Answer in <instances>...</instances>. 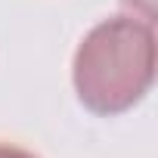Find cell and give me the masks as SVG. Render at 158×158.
I'll use <instances>...</instances> for the list:
<instances>
[{
    "instance_id": "3957f363",
    "label": "cell",
    "mask_w": 158,
    "mask_h": 158,
    "mask_svg": "<svg viewBox=\"0 0 158 158\" xmlns=\"http://www.w3.org/2000/svg\"><path fill=\"white\" fill-rule=\"evenodd\" d=\"M0 158H37V155H31L19 146H10V143H0Z\"/></svg>"
},
{
    "instance_id": "6da1fadb",
    "label": "cell",
    "mask_w": 158,
    "mask_h": 158,
    "mask_svg": "<svg viewBox=\"0 0 158 158\" xmlns=\"http://www.w3.org/2000/svg\"><path fill=\"white\" fill-rule=\"evenodd\" d=\"M71 81L93 115L130 112L155 81V31L139 16H112L87 31L74 53Z\"/></svg>"
},
{
    "instance_id": "7a4b0ae2",
    "label": "cell",
    "mask_w": 158,
    "mask_h": 158,
    "mask_svg": "<svg viewBox=\"0 0 158 158\" xmlns=\"http://www.w3.org/2000/svg\"><path fill=\"white\" fill-rule=\"evenodd\" d=\"M121 3H124L127 10L139 13V19H146V22L155 19V0H121Z\"/></svg>"
}]
</instances>
